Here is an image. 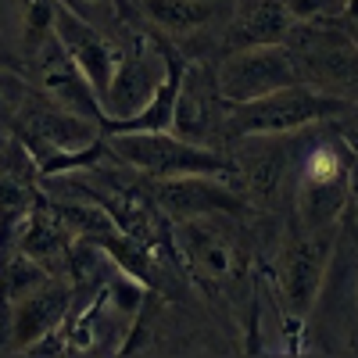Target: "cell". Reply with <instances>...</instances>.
Wrapping results in <instances>:
<instances>
[{
	"label": "cell",
	"mask_w": 358,
	"mask_h": 358,
	"mask_svg": "<svg viewBox=\"0 0 358 358\" xmlns=\"http://www.w3.org/2000/svg\"><path fill=\"white\" fill-rule=\"evenodd\" d=\"M319 126L297 129L294 165H290V197L301 229L337 233L351 204L355 179V147L341 133L319 136Z\"/></svg>",
	"instance_id": "1"
},
{
	"label": "cell",
	"mask_w": 358,
	"mask_h": 358,
	"mask_svg": "<svg viewBox=\"0 0 358 358\" xmlns=\"http://www.w3.org/2000/svg\"><path fill=\"white\" fill-rule=\"evenodd\" d=\"M236 215H201L172 222V251L183 273L197 280L212 297L236 301L255 294V258L236 229Z\"/></svg>",
	"instance_id": "2"
},
{
	"label": "cell",
	"mask_w": 358,
	"mask_h": 358,
	"mask_svg": "<svg viewBox=\"0 0 358 358\" xmlns=\"http://www.w3.org/2000/svg\"><path fill=\"white\" fill-rule=\"evenodd\" d=\"M104 151L147 179L172 176H233L226 151L201 147L172 129H104Z\"/></svg>",
	"instance_id": "3"
},
{
	"label": "cell",
	"mask_w": 358,
	"mask_h": 358,
	"mask_svg": "<svg viewBox=\"0 0 358 358\" xmlns=\"http://www.w3.org/2000/svg\"><path fill=\"white\" fill-rule=\"evenodd\" d=\"M348 111H351L348 97L322 94V90H315L308 83H290L258 101L229 104L226 133H229V140L251 136V133H297L315 122H334V118H341Z\"/></svg>",
	"instance_id": "4"
},
{
	"label": "cell",
	"mask_w": 358,
	"mask_h": 358,
	"mask_svg": "<svg viewBox=\"0 0 358 358\" xmlns=\"http://www.w3.org/2000/svg\"><path fill=\"white\" fill-rule=\"evenodd\" d=\"M334 241L337 233H319V229H301L290 226L273 258V276H276V297L283 301L287 322L301 326L312 315V305L319 301L326 273L334 262Z\"/></svg>",
	"instance_id": "5"
},
{
	"label": "cell",
	"mask_w": 358,
	"mask_h": 358,
	"mask_svg": "<svg viewBox=\"0 0 358 358\" xmlns=\"http://www.w3.org/2000/svg\"><path fill=\"white\" fill-rule=\"evenodd\" d=\"M172 47L162 43L155 33H136L129 36L126 47H118L111 79L101 94V115H104V129L118 126L133 118L147 101L155 97V90L162 86L169 65H172Z\"/></svg>",
	"instance_id": "6"
},
{
	"label": "cell",
	"mask_w": 358,
	"mask_h": 358,
	"mask_svg": "<svg viewBox=\"0 0 358 358\" xmlns=\"http://www.w3.org/2000/svg\"><path fill=\"white\" fill-rule=\"evenodd\" d=\"M294 147H297V133H251V136L229 140L226 158L248 208L268 212V208L280 204V194L290 183Z\"/></svg>",
	"instance_id": "7"
},
{
	"label": "cell",
	"mask_w": 358,
	"mask_h": 358,
	"mask_svg": "<svg viewBox=\"0 0 358 358\" xmlns=\"http://www.w3.org/2000/svg\"><path fill=\"white\" fill-rule=\"evenodd\" d=\"M226 111L229 101H222L215 86V69L212 62H183L172 101V133L183 136L201 147H215L222 151V143H229L226 133Z\"/></svg>",
	"instance_id": "8"
},
{
	"label": "cell",
	"mask_w": 358,
	"mask_h": 358,
	"mask_svg": "<svg viewBox=\"0 0 358 358\" xmlns=\"http://www.w3.org/2000/svg\"><path fill=\"white\" fill-rule=\"evenodd\" d=\"M212 69H215L219 94L229 104L258 101L265 94H273V90H280V86L301 83L297 79V69H294V57L283 43L226 50V54H219V62Z\"/></svg>",
	"instance_id": "9"
},
{
	"label": "cell",
	"mask_w": 358,
	"mask_h": 358,
	"mask_svg": "<svg viewBox=\"0 0 358 358\" xmlns=\"http://www.w3.org/2000/svg\"><path fill=\"white\" fill-rule=\"evenodd\" d=\"M155 201L169 222L201 219V215H236L244 219L251 208L233 176H172L151 179Z\"/></svg>",
	"instance_id": "10"
},
{
	"label": "cell",
	"mask_w": 358,
	"mask_h": 358,
	"mask_svg": "<svg viewBox=\"0 0 358 358\" xmlns=\"http://www.w3.org/2000/svg\"><path fill=\"white\" fill-rule=\"evenodd\" d=\"M54 36L62 43V50L76 62V69L86 76V83L94 86V94L101 101L104 86L111 79V69H115V57H118V43L101 25L76 15L62 0H54Z\"/></svg>",
	"instance_id": "11"
},
{
	"label": "cell",
	"mask_w": 358,
	"mask_h": 358,
	"mask_svg": "<svg viewBox=\"0 0 358 358\" xmlns=\"http://www.w3.org/2000/svg\"><path fill=\"white\" fill-rule=\"evenodd\" d=\"M36 179H40L36 158L29 155V147L18 136H8L0 143V248L4 244L15 248V236L25 215L40 201Z\"/></svg>",
	"instance_id": "12"
},
{
	"label": "cell",
	"mask_w": 358,
	"mask_h": 358,
	"mask_svg": "<svg viewBox=\"0 0 358 358\" xmlns=\"http://www.w3.org/2000/svg\"><path fill=\"white\" fill-rule=\"evenodd\" d=\"M72 312V287L62 276H50L43 287L11 301V351H29L36 341L54 334Z\"/></svg>",
	"instance_id": "13"
},
{
	"label": "cell",
	"mask_w": 358,
	"mask_h": 358,
	"mask_svg": "<svg viewBox=\"0 0 358 358\" xmlns=\"http://www.w3.org/2000/svg\"><path fill=\"white\" fill-rule=\"evenodd\" d=\"M33 65H36V79H40V94H47L54 104H62L69 111H79V115H90V118H101V101L94 94V86L86 83V76L76 69V62L62 50L57 36H50L47 43H40L33 54Z\"/></svg>",
	"instance_id": "14"
},
{
	"label": "cell",
	"mask_w": 358,
	"mask_h": 358,
	"mask_svg": "<svg viewBox=\"0 0 358 358\" xmlns=\"http://www.w3.org/2000/svg\"><path fill=\"white\" fill-rule=\"evenodd\" d=\"M290 11L283 0H229V11L219 29V50H241V47H265L283 43L290 29Z\"/></svg>",
	"instance_id": "15"
},
{
	"label": "cell",
	"mask_w": 358,
	"mask_h": 358,
	"mask_svg": "<svg viewBox=\"0 0 358 358\" xmlns=\"http://www.w3.org/2000/svg\"><path fill=\"white\" fill-rule=\"evenodd\" d=\"M47 280H50L47 268L40 262H33L29 255H22V251H15V255H8L4 262H0V290H4L11 301L25 297L29 290L43 287Z\"/></svg>",
	"instance_id": "16"
},
{
	"label": "cell",
	"mask_w": 358,
	"mask_h": 358,
	"mask_svg": "<svg viewBox=\"0 0 358 358\" xmlns=\"http://www.w3.org/2000/svg\"><path fill=\"white\" fill-rule=\"evenodd\" d=\"M283 8L290 11V18H322V15H337L344 0H283Z\"/></svg>",
	"instance_id": "17"
},
{
	"label": "cell",
	"mask_w": 358,
	"mask_h": 358,
	"mask_svg": "<svg viewBox=\"0 0 358 358\" xmlns=\"http://www.w3.org/2000/svg\"><path fill=\"white\" fill-rule=\"evenodd\" d=\"M11 351V297L0 290V355Z\"/></svg>",
	"instance_id": "18"
},
{
	"label": "cell",
	"mask_w": 358,
	"mask_h": 358,
	"mask_svg": "<svg viewBox=\"0 0 358 358\" xmlns=\"http://www.w3.org/2000/svg\"><path fill=\"white\" fill-rule=\"evenodd\" d=\"M344 4H348V0H344Z\"/></svg>",
	"instance_id": "19"
}]
</instances>
